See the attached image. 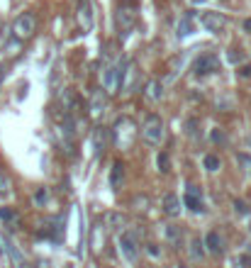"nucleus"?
Listing matches in <instances>:
<instances>
[{
	"label": "nucleus",
	"mask_w": 251,
	"mask_h": 268,
	"mask_svg": "<svg viewBox=\"0 0 251 268\" xmlns=\"http://www.w3.org/2000/svg\"><path fill=\"white\" fill-rule=\"evenodd\" d=\"M134 137H137V124L132 122V117H120L115 122V127H112L110 142L117 149L127 151L134 144Z\"/></svg>",
	"instance_id": "f257e3e1"
},
{
	"label": "nucleus",
	"mask_w": 251,
	"mask_h": 268,
	"mask_svg": "<svg viewBox=\"0 0 251 268\" xmlns=\"http://www.w3.org/2000/svg\"><path fill=\"white\" fill-rule=\"evenodd\" d=\"M127 61H120V63H112L105 68L103 73V90L108 95H115L117 90H122V83H125V71H127Z\"/></svg>",
	"instance_id": "f03ea898"
},
{
	"label": "nucleus",
	"mask_w": 251,
	"mask_h": 268,
	"mask_svg": "<svg viewBox=\"0 0 251 268\" xmlns=\"http://www.w3.org/2000/svg\"><path fill=\"white\" fill-rule=\"evenodd\" d=\"M161 137H164V122L159 115H149L146 122H144V127H141V139H144V144H149V147H156L159 142H161Z\"/></svg>",
	"instance_id": "7ed1b4c3"
},
{
	"label": "nucleus",
	"mask_w": 251,
	"mask_h": 268,
	"mask_svg": "<svg viewBox=\"0 0 251 268\" xmlns=\"http://www.w3.org/2000/svg\"><path fill=\"white\" fill-rule=\"evenodd\" d=\"M117 244H120V251H122L127 264H134L139 259V241H137L134 232H122L120 239H117Z\"/></svg>",
	"instance_id": "20e7f679"
},
{
	"label": "nucleus",
	"mask_w": 251,
	"mask_h": 268,
	"mask_svg": "<svg viewBox=\"0 0 251 268\" xmlns=\"http://www.w3.org/2000/svg\"><path fill=\"white\" fill-rule=\"evenodd\" d=\"M34 27H37V20H34V15H32V12H22V15L15 20L12 32H15V37L22 42V39H29V37L34 34Z\"/></svg>",
	"instance_id": "39448f33"
},
{
	"label": "nucleus",
	"mask_w": 251,
	"mask_h": 268,
	"mask_svg": "<svg viewBox=\"0 0 251 268\" xmlns=\"http://www.w3.org/2000/svg\"><path fill=\"white\" fill-rule=\"evenodd\" d=\"M220 71V59L215 54H200L193 61V73L197 76H205V73H217Z\"/></svg>",
	"instance_id": "423d86ee"
},
{
	"label": "nucleus",
	"mask_w": 251,
	"mask_h": 268,
	"mask_svg": "<svg viewBox=\"0 0 251 268\" xmlns=\"http://www.w3.org/2000/svg\"><path fill=\"white\" fill-rule=\"evenodd\" d=\"M108 105V93L103 88H93L90 90V103H88V115L90 117H100L105 112Z\"/></svg>",
	"instance_id": "0eeeda50"
},
{
	"label": "nucleus",
	"mask_w": 251,
	"mask_h": 268,
	"mask_svg": "<svg viewBox=\"0 0 251 268\" xmlns=\"http://www.w3.org/2000/svg\"><path fill=\"white\" fill-rule=\"evenodd\" d=\"M78 22L83 32H90L95 25V12H93V0H78Z\"/></svg>",
	"instance_id": "6e6552de"
},
{
	"label": "nucleus",
	"mask_w": 251,
	"mask_h": 268,
	"mask_svg": "<svg viewBox=\"0 0 251 268\" xmlns=\"http://www.w3.org/2000/svg\"><path fill=\"white\" fill-rule=\"evenodd\" d=\"M90 144H93L95 156L100 159L103 151L108 149V144H110V132H108L105 127H95V129H93V137H90Z\"/></svg>",
	"instance_id": "1a4fd4ad"
},
{
	"label": "nucleus",
	"mask_w": 251,
	"mask_h": 268,
	"mask_svg": "<svg viewBox=\"0 0 251 268\" xmlns=\"http://www.w3.org/2000/svg\"><path fill=\"white\" fill-rule=\"evenodd\" d=\"M202 27L212 34H220V32L227 27V17L222 12H205L202 15Z\"/></svg>",
	"instance_id": "9d476101"
},
{
	"label": "nucleus",
	"mask_w": 251,
	"mask_h": 268,
	"mask_svg": "<svg viewBox=\"0 0 251 268\" xmlns=\"http://www.w3.org/2000/svg\"><path fill=\"white\" fill-rule=\"evenodd\" d=\"M186 208L190 210V212H202V195H200V188L193 185V183H188L186 185Z\"/></svg>",
	"instance_id": "9b49d317"
},
{
	"label": "nucleus",
	"mask_w": 251,
	"mask_h": 268,
	"mask_svg": "<svg viewBox=\"0 0 251 268\" xmlns=\"http://www.w3.org/2000/svg\"><path fill=\"white\" fill-rule=\"evenodd\" d=\"M115 22H117V27L122 32L132 30V25H134V10L127 7V5H120L117 7V15H115Z\"/></svg>",
	"instance_id": "f8f14e48"
},
{
	"label": "nucleus",
	"mask_w": 251,
	"mask_h": 268,
	"mask_svg": "<svg viewBox=\"0 0 251 268\" xmlns=\"http://www.w3.org/2000/svg\"><path fill=\"white\" fill-rule=\"evenodd\" d=\"M205 251H210L215 256H222L224 254V241L220 237V232H207V237H205Z\"/></svg>",
	"instance_id": "ddd939ff"
},
{
	"label": "nucleus",
	"mask_w": 251,
	"mask_h": 268,
	"mask_svg": "<svg viewBox=\"0 0 251 268\" xmlns=\"http://www.w3.org/2000/svg\"><path fill=\"white\" fill-rule=\"evenodd\" d=\"M122 185H125V163L122 161H115L112 163V171H110V188L117 193V190H122Z\"/></svg>",
	"instance_id": "4468645a"
},
{
	"label": "nucleus",
	"mask_w": 251,
	"mask_h": 268,
	"mask_svg": "<svg viewBox=\"0 0 251 268\" xmlns=\"http://www.w3.org/2000/svg\"><path fill=\"white\" fill-rule=\"evenodd\" d=\"M144 95H146L149 103H156V100H161V95H164V86H161L159 81H149V83L144 86Z\"/></svg>",
	"instance_id": "2eb2a0df"
},
{
	"label": "nucleus",
	"mask_w": 251,
	"mask_h": 268,
	"mask_svg": "<svg viewBox=\"0 0 251 268\" xmlns=\"http://www.w3.org/2000/svg\"><path fill=\"white\" fill-rule=\"evenodd\" d=\"M164 212L171 214V217H178V212H181V200H178L176 193H168L166 198H164Z\"/></svg>",
	"instance_id": "dca6fc26"
},
{
	"label": "nucleus",
	"mask_w": 251,
	"mask_h": 268,
	"mask_svg": "<svg viewBox=\"0 0 251 268\" xmlns=\"http://www.w3.org/2000/svg\"><path fill=\"white\" fill-rule=\"evenodd\" d=\"M125 76H129L125 83H122V88L129 90V93H134V88H137V83H139V71H137V66L132 63V66H127V71H125Z\"/></svg>",
	"instance_id": "f3484780"
},
{
	"label": "nucleus",
	"mask_w": 251,
	"mask_h": 268,
	"mask_svg": "<svg viewBox=\"0 0 251 268\" xmlns=\"http://www.w3.org/2000/svg\"><path fill=\"white\" fill-rule=\"evenodd\" d=\"M164 237H166V241H171V246H178L181 244V227H176V224L164 227Z\"/></svg>",
	"instance_id": "a211bd4d"
},
{
	"label": "nucleus",
	"mask_w": 251,
	"mask_h": 268,
	"mask_svg": "<svg viewBox=\"0 0 251 268\" xmlns=\"http://www.w3.org/2000/svg\"><path fill=\"white\" fill-rule=\"evenodd\" d=\"M105 222H108V227H110V229H122V227L127 224V217H125V214H120V212H110V214L105 217Z\"/></svg>",
	"instance_id": "6ab92c4d"
},
{
	"label": "nucleus",
	"mask_w": 251,
	"mask_h": 268,
	"mask_svg": "<svg viewBox=\"0 0 251 268\" xmlns=\"http://www.w3.org/2000/svg\"><path fill=\"white\" fill-rule=\"evenodd\" d=\"M0 219H2V222H7L10 227H15V224L20 222V214H17L12 208H0Z\"/></svg>",
	"instance_id": "aec40b11"
},
{
	"label": "nucleus",
	"mask_w": 251,
	"mask_h": 268,
	"mask_svg": "<svg viewBox=\"0 0 251 268\" xmlns=\"http://www.w3.org/2000/svg\"><path fill=\"white\" fill-rule=\"evenodd\" d=\"M156 166H159V173H168V171H171V154H168V151H159Z\"/></svg>",
	"instance_id": "412c9836"
},
{
	"label": "nucleus",
	"mask_w": 251,
	"mask_h": 268,
	"mask_svg": "<svg viewBox=\"0 0 251 268\" xmlns=\"http://www.w3.org/2000/svg\"><path fill=\"white\" fill-rule=\"evenodd\" d=\"M202 163H205V171H210V173L220 171V166H222V161H220V156H217V154H207Z\"/></svg>",
	"instance_id": "4be33fe9"
},
{
	"label": "nucleus",
	"mask_w": 251,
	"mask_h": 268,
	"mask_svg": "<svg viewBox=\"0 0 251 268\" xmlns=\"http://www.w3.org/2000/svg\"><path fill=\"white\" fill-rule=\"evenodd\" d=\"M188 34H193V15H186V17L181 20V25H178V37H181V39L188 37Z\"/></svg>",
	"instance_id": "5701e85b"
},
{
	"label": "nucleus",
	"mask_w": 251,
	"mask_h": 268,
	"mask_svg": "<svg viewBox=\"0 0 251 268\" xmlns=\"http://www.w3.org/2000/svg\"><path fill=\"white\" fill-rule=\"evenodd\" d=\"M188 254H190V259H195V261H200V259L205 256V249H202V241H200V239H193V241H190Z\"/></svg>",
	"instance_id": "b1692460"
},
{
	"label": "nucleus",
	"mask_w": 251,
	"mask_h": 268,
	"mask_svg": "<svg viewBox=\"0 0 251 268\" xmlns=\"http://www.w3.org/2000/svg\"><path fill=\"white\" fill-rule=\"evenodd\" d=\"M186 134H188V137H193V139H197V137H200V132H197V119L195 117H190L188 122H186Z\"/></svg>",
	"instance_id": "393cba45"
},
{
	"label": "nucleus",
	"mask_w": 251,
	"mask_h": 268,
	"mask_svg": "<svg viewBox=\"0 0 251 268\" xmlns=\"http://www.w3.org/2000/svg\"><path fill=\"white\" fill-rule=\"evenodd\" d=\"M237 161H239V166H242L244 171H251V156L249 154H237Z\"/></svg>",
	"instance_id": "a878e982"
},
{
	"label": "nucleus",
	"mask_w": 251,
	"mask_h": 268,
	"mask_svg": "<svg viewBox=\"0 0 251 268\" xmlns=\"http://www.w3.org/2000/svg\"><path fill=\"white\" fill-rule=\"evenodd\" d=\"M10 193V178L0 173V195H7Z\"/></svg>",
	"instance_id": "bb28decb"
},
{
	"label": "nucleus",
	"mask_w": 251,
	"mask_h": 268,
	"mask_svg": "<svg viewBox=\"0 0 251 268\" xmlns=\"http://www.w3.org/2000/svg\"><path fill=\"white\" fill-rule=\"evenodd\" d=\"M20 47H22V42H20V39H12V42H7V47H5V49H7V54H17V52H20Z\"/></svg>",
	"instance_id": "cd10ccee"
},
{
	"label": "nucleus",
	"mask_w": 251,
	"mask_h": 268,
	"mask_svg": "<svg viewBox=\"0 0 251 268\" xmlns=\"http://www.w3.org/2000/svg\"><path fill=\"white\" fill-rule=\"evenodd\" d=\"M34 203H37V205H44V203H47V190H44V188H39V190H37Z\"/></svg>",
	"instance_id": "c85d7f7f"
},
{
	"label": "nucleus",
	"mask_w": 251,
	"mask_h": 268,
	"mask_svg": "<svg viewBox=\"0 0 251 268\" xmlns=\"http://www.w3.org/2000/svg\"><path fill=\"white\" fill-rule=\"evenodd\" d=\"M146 254H149V256H154V259H159V256H161V251L156 249V244H146Z\"/></svg>",
	"instance_id": "c756f323"
},
{
	"label": "nucleus",
	"mask_w": 251,
	"mask_h": 268,
	"mask_svg": "<svg viewBox=\"0 0 251 268\" xmlns=\"http://www.w3.org/2000/svg\"><path fill=\"white\" fill-rule=\"evenodd\" d=\"M234 208H237L239 214H247V212H249V208H247V203H244V200H234Z\"/></svg>",
	"instance_id": "7c9ffc66"
},
{
	"label": "nucleus",
	"mask_w": 251,
	"mask_h": 268,
	"mask_svg": "<svg viewBox=\"0 0 251 268\" xmlns=\"http://www.w3.org/2000/svg\"><path fill=\"white\" fill-rule=\"evenodd\" d=\"M227 61H229V63H239V61H242V54H239V52H232V54H227Z\"/></svg>",
	"instance_id": "2f4dec72"
},
{
	"label": "nucleus",
	"mask_w": 251,
	"mask_h": 268,
	"mask_svg": "<svg viewBox=\"0 0 251 268\" xmlns=\"http://www.w3.org/2000/svg\"><path fill=\"white\" fill-rule=\"evenodd\" d=\"M239 78H251V63H249V66H242V68H239Z\"/></svg>",
	"instance_id": "473e14b6"
},
{
	"label": "nucleus",
	"mask_w": 251,
	"mask_h": 268,
	"mask_svg": "<svg viewBox=\"0 0 251 268\" xmlns=\"http://www.w3.org/2000/svg\"><path fill=\"white\" fill-rule=\"evenodd\" d=\"M212 142H217V144H222V142H224L222 129H215V132H212Z\"/></svg>",
	"instance_id": "72a5a7b5"
},
{
	"label": "nucleus",
	"mask_w": 251,
	"mask_h": 268,
	"mask_svg": "<svg viewBox=\"0 0 251 268\" xmlns=\"http://www.w3.org/2000/svg\"><path fill=\"white\" fill-rule=\"evenodd\" d=\"M93 241H95V249H100V244H103V237H100V227H95V234H93Z\"/></svg>",
	"instance_id": "f704fd0d"
},
{
	"label": "nucleus",
	"mask_w": 251,
	"mask_h": 268,
	"mask_svg": "<svg viewBox=\"0 0 251 268\" xmlns=\"http://www.w3.org/2000/svg\"><path fill=\"white\" fill-rule=\"evenodd\" d=\"M5 73H7V66L0 63V86H2V81H5Z\"/></svg>",
	"instance_id": "c9c22d12"
},
{
	"label": "nucleus",
	"mask_w": 251,
	"mask_h": 268,
	"mask_svg": "<svg viewBox=\"0 0 251 268\" xmlns=\"http://www.w3.org/2000/svg\"><path fill=\"white\" fill-rule=\"evenodd\" d=\"M242 27H244V32H251V17H247V20L242 22Z\"/></svg>",
	"instance_id": "e433bc0d"
},
{
	"label": "nucleus",
	"mask_w": 251,
	"mask_h": 268,
	"mask_svg": "<svg viewBox=\"0 0 251 268\" xmlns=\"http://www.w3.org/2000/svg\"><path fill=\"white\" fill-rule=\"evenodd\" d=\"M190 2H202V0H190Z\"/></svg>",
	"instance_id": "4c0bfd02"
},
{
	"label": "nucleus",
	"mask_w": 251,
	"mask_h": 268,
	"mask_svg": "<svg viewBox=\"0 0 251 268\" xmlns=\"http://www.w3.org/2000/svg\"><path fill=\"white\" fill-rule=\"evenodd\" d=\"M249 232H251V227H249Z\"/></svg>",
	"instance_id": "58836bf2"
},
{
	"label": "nucleus",
	"mask_w": 251,
	"mask_h": 268,
	"mask_svg": "<svg viewBox=\"0 0 251 268\" xmlns=\"http://www.w3.org/2000/svg\"><path fill=\"white\" fill-rule=\"evenodd\" d=\"M68 268H71V266H68Z\"/></svg>",
	"instance_id": "ea45409f"
}]
</instances>
